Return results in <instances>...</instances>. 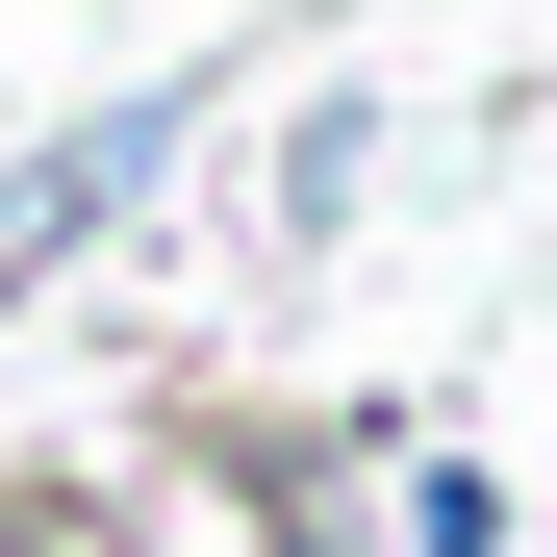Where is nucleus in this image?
I'll use <instances>...</instances> for the list:
<instances>
[{
  "mask_svg": "<svg viewBox=\"0 0 557 557\" xmlns=\"http://www.w3.org/2000/svg\"><path fill=\"white\" fill-rule=\"evenodd\" d=\"M355 177H381V102H355V76H330V102L278 127V253H305V228H355Z\"/></svg>",
  "mask_w": 557,
  "mask_h": 557,
  "instance_id": "nucleus-3",
  "label": "nucleus"
},
{
  "mask_svg": "<svg viewBox=\"0 0 557 557\" xmlns=\"http://www.w3.org/2000/svg\"><path fill=\"white\" fill-rule=\"evenodd\" d=\"M0 557H152V482H102V456H76V482L0 507Z\"/></svg>",
  "mask_w": 557,
  "mask_h": 557,
  "instance_id": "nucleus-4",
  "label": "nucleus"
},
{
  "mask_svg": "<svg viewBox=\"0 0 557 557\" xmlns=\"http://www.w3.org/2000/svg\"><path fill=\"white\" fill-rule=\"evenodd\" d=\"M381 482H406V507H381V557H507V482H482L456 431H406Z\"/></svg>",
  "mask_w": 557,
  "mask_h": 557,
  "instance_id": "nucleus-2",
  "label": "nucleus"
},
{
  "mask_svg": "<svg viewBox=\"0 0 557 557\" xmlns=\"http://www.w3.org/2000/svg\"><path fill=\"white\" fill-rule=\"evenodd\" d=\"M177 152H203V76H127V102H102V127H51L26 177H0V305H26V278H51V253H102V228L152 203V177H177Z\"/></svg>",
  "mask_w": 557,
  "mask_h": 557,
  "instance_id": "nucleus-1",
  "label": "nucleus"
}]
</instances>
